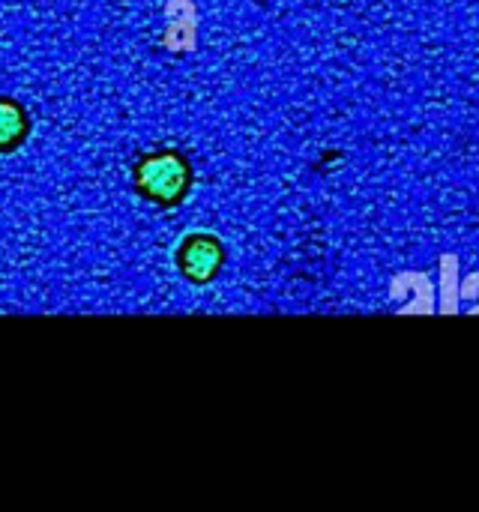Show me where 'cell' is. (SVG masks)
Segmentation results:
<instances>
[{
    "label": "cell",
    "instance_id": "1",
    "mask_svg": "<svg viewBox=\"0 0 479 512\" xmlns=\"http://www.w3.org/2000/svg\"><path fill=\"white\" fill-rule=\"evenodd\" d=\"M189 177H192L189 165L174 150H159V153L141 159L135 168L138 189L147 198H153L156 204H177L189 189Z\"/></svg>",
    "mask_w": 479,
    "mask_h": 512
},
{
    "label": "cell",
    "instance_id": "2",
    "mask_svg": "<svg viewBox=\"0 0 479 512\" xmlns=\"http://www.w3.org/2000/svg\"><path fill=\"white\" fill-rule=\"evenodd\" d=\"M222 267V243L216 237L207 234H195L189 240H183L180 246V270L186 273V279L204 285L216 276V270Z\"/></svg>",
    "mask_w": 479,
    "mask_h": 512
},
{
    "label": "cell",
    "instance_id": "3",
    "mask_svg": "<svg viewBox=\"0 0 479 512\" xmlns=\"http://www.w3.org/2000/svg\"><path fill=\"white\" fill-rule=\"evenodd\" d=\"M27 135V117L12 99H0V150H12Z\"/></svg>",
    "mask_w": 479,
    "mask_h": 512
}]
</instances>
